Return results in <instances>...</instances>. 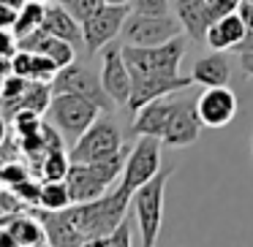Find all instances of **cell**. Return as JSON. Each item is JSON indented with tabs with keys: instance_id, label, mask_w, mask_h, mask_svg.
<instances>
[{
	"instance_id": "cell-30",
	"label": "cell",
	"mask_w": 253,
	"mask_h": 247,
	"mask_svg": "<svg viewBox=\"0 0 253 247\" xmlns=\"http://www.w3.org/2000/svg\"><path fill=\"white\" fill-rule=\"evenodd\" d=\"M19 52V38L11 28H0V57L11 60L14 55Z\"/></svg>"
},
{
	"instance_id": "cell-13",
	"label": "cell",
	"mask_w": 253,
	"mask_h": 247,
	"mask_svg": "<svg viewBox=\"0 0 253 247\" xmlns=\"http://www.w3.org/2000/svg\"><path fill=\"white\" fill-rule=\"evenodd\" d=\"M193 84L191 76H144V79H133V93L128 101V109L136 114L142 106H147L155 98H166L171 93L188 90Z\"/></svg>"
},
{
	"instance_id": "cell-41",
	"label": "cell",
	"mask_w": 253,
	"mask_h": 247,
	"mask_svg": "<svg viewBox=\"0 0 253 247\" xmlns=\"http://www.w3.org/2000/svg\"><path fill=\"white\" fill-rule=\"evenodd\" d=\"M251 149H253V133H251Z\"/></svg>"
},
{
	"instance_id": "cell-18",
	"label": "cell",
	"mask_w": 253,
	"mask_h": 247,
	"mask_svg": "<svg viewBox=\"0 0 253 247\" xmlns=\"http://www.w3.org/2000/svg\"><path fill=\"white\" fill-rule=\"evenodd\" d=\"M171 109H174V101H164V98H155L150 101L147 106L136 111V120H133L131 131L136 136H155V139H164L166 131V122L171 117Z\"/></svg>"
},
{
	"instance_id": "cell-21",
	"label": "cell",
	"mask_w": 253,
	"mask_h": 247,
	"mask_svg": "<svg viewBox=\"0 0 253 247\" xmlns=\"http://www.w3.org/2000/svg\"><path fill=\"white\" fill-rule=\"evenodd\" d=\"M229 76H231V66L220 52L199 57L191 68L193 84H202V87H223V84H229Z\"/></svg>"
},
{
	"instance_id": "cell-35",
	"label": "cell",
	"mask_w": 253,
	"mask_h": 247,
	"mask_svg": "<svg viewBox=\"0 0 253 247\" xmlns=\"http://www.w3.org/2000/svg\"><path fill=\"white\" fill-rule=\"evenodd\" d=\"M231 52H234V55H248V52H253V30H248L240 38V44L231 46Z\"/></svg>"
},
{
	"instance_id": "cell-22",
	"label": "cell",
	"mask_w": 253,
	"mask_h": 247,
	"mask_svg": "<svg viewBox=\"0 0 253 247\" xmlns=\"http://www.w3.org/2000/svg\"><path fill=\"white\" fill-rule=\"evenodd\" d=\"M8 234H11L14 245L19 247H33V245H49V239H46V228L44 223H41L39 217H30V214L19 212L17 217H11L6 223Z\"/></svg>"
},
{
	"instance_id": "cell-32",
	"label": "cell",
	"mask_w": 253,
	"mask_h": 247,
	"mask_svg": "<svg viewBox=\"0 0 253 247\" xmlns=\"http://www.w3.org/2000/svg\"><path fill=\"white\" fill-rule=\"evenodd\" d=\"M207 3L212 6V11L218 14V17H223V14H231V11H237L242 0H207Z\"/></svg>"
},
{
	"instance_id": "cell-7",
	"label": "cell",
	"mask_w": 253,
	"mask_h": 247,
	"mask_svg": "<svg viewBox=\"0 0 253 247\" xmlns=\"http://www.w3.org/2000/svg\"><path fill=\"white\" fill-rule=\"evenodd\" d=\"M158 171H161V139L139 136V141L128 152L126 169H123V176H120V187L133 196V190L142 187L147 179H153Z\"/></svg>"
},
{
	"instance_id": "cell-28",
	"label": "cell",
	"mask_w": 253,
	"mask_h": 247,
	"mask_svg": "<svg viewBox=\"0 0 253 247\" xmlns=\"http://www.w3.org/2000/svg\"><path fill=\"white\" fill-rule=\"evenodd\" d=\"M28 204L17 196L14 190H0V225H6L11 217H17L19 212H25Z\"/></svg>"
},
{
	"instance_id": "cell-24",
	"label": "cell",
	"mask_w": 253,
	"mask_h": 247,
	"mask_svg": "<svg viewBox=\"0 0 253 247\" xmlns=\"http://www.w3.org/2000/svg\"><path fill=\"white\" fill-rule=\"evenodd\" d=\"M71 190L66 179H44L41 182V209H66L71 207Z\"/></svg>"
},
{
	"instance_id": "cell-23",
	"label": "cell",
	"mask_w": 253,
	"mask_h": 247,
	"mask_svg": "<svg viewBox=\"0 0 253 247\" xmlns=\"http://www.w3.org/2000/svg\"><path fill=\"white\" fill-rule=\"evenodd\" d=\"M44 14H46V6L41 3V0H28L22 6V11H19L17 22H14V33H17V38H25V35H30L33 30H39L41 25H44Z\"/></svg>"
},
{
	"instance_id": "cell-25",
	"label": "cell",
	"mask_w": 253,
	"mask_h": 247,
	"mask_svg": "<svg viewBox=\"0 0 253 247\" xmlns=\"http://www.w3.org/2000/svg\"><path fill=\"white\" fill-rule=\"evenodd\" d=\"M68 169H71V155H66L63 149H52L41 158L39 174L41 179H66Z\"/></svg>"
},
{
	"instance_id": "cell-40",
	"label": "cell",
	"mask_w": 253,
	"mask_h": 247,
	"mask_svg": "<svg viewBox=\"0 0 253 247\" xmlns=\"http://www.w3.org/2000/svg\"><path fill=\"white\" fill-rule=\"evenodd\" d=\"M55 3H60V6H66V8H71L74 3H77V0H55Z\"/></svg>"
},
{
	"instance_id": "cell-14",
	"label": "cell",
	"mask_w": 253,
	"mask_h": 247,
	"mask_svg": "<svg viewBox=\"0 0 253 247\" xmlns=\"http://www.w3.org/2000/svg\"><path fill=\"white\" fill-rule=\"evenodd\" d=\"M66 185L71 190V201L82 204V201H93V198L104 196L109 190V185L104 182V176L95 171L93 163H71L66 176Z\"/></svg>"
},
{
	"instance_id": "cell-19",
	"label": "cell",
	"mask_w": 253,
	"mask_h": 247,
	"mask_svg": "<svg viewBox=\"0 0 253 247\" xmlns=\"http://www.w3.org/2000/svg\"><path fill=\"white\" fill-rule=\"evenodd\" d=\"M245 33H248V28H245V22H242V17H240L237 11H231V14L218 17L212 25H210L204 41H207L210 49L231 52V46L240 44V38H242Z\"/></svg>"
},
{
	"instance_id": "cell-34",
	"label": "cell",
	"mask_w": 253,
	"mask_h": 247,
	"mask_svg": "<svg viewBox=\"0 0 253 247\" xmlns=\"http://www.w3.org/2000/svg\"><path fill=\"white\" fill-rule=\"evenodd\" d=\"M237 14L242 17L245 28H248V30H253V0H242L240 8H237Z\"/></svg>"
},
{
	"instance_id": "cell-9",
	"label": "cell",
	"mask_w": 253,
	"mask_h": 247,
	"mask_svg": "<svg viewBox=\"0 0 253 247\" xmlns=\"http://www.w3.org/2000/svg\"><path fill=\"white\" fill-rule=\"evenodd\" d=\"M52 90L55 93H77L90 98L93 104H98L104 111L115 109V101L109 98V93L104 90V82H101V73L95 76L87 66H79V63H68L52 79Z\"/></svg>"
},
{
	"instance_id": "cell-2",
	"label": "cell",
	"mask_w": 253,
	"mask_h": 247,
	"mask_svg": "<svg viewBox=\"0 0 253 247\" xmlns=\"http://www.w3.org/2000/svg\"><path fill=\"white\" fill-rule=\"evenodd\" d=\"M123 57L128 63V71L133 79L144 76H180V63L185 57V41L177 38L166 41L161 46H136L123 44Z\"/></svg>"
},
{
	"instance_id": "cell-29",
	"label": "cell",
	"mask_w": 253,
	"mask_h": 247,
	"mask_svg": "<svg viewBox=\"0 0 253 247\" xmlns=\"http://www.w3.org/2000/svg\"><path fill=\"white\" fill-rule=\"evenodd\" d=\"M30 179V171L25 169V163H19V160H8V163L0 166V182L8 187L19 185V182Z\"/></svg>"
},
{
	"instance_id": "cell-11",
	"label": "cell",
	"mask_w": 253,
	"mask_h": 247,
	"mask_svg": "<svg viewBox=\"0 0 253 247\" xmlns=\"http://www.w3.org/2000/svg\"><path fill=\"white\" fill-rule=\"evenodd\" d=\"M204 122L199 117L196 109V98H180L174 101V109H171V117L166 122V131L161 141L171 149H180V147H191L193 141L199 139Z\"/></svg>"
},
{
	"instance_id": "cell-42",
	"label": "cell",
	"mask_w": 253,
	"mask_h": 247,
	"mask_svg": "<svg viewBox=\"0 0 253 247\" xmlns=\"http://www.w3.org/2000/svg\"><path fill=\"white\" fill-rule=\"evenodd\" d=\"M41 3H46V0H41Z\"/></svg>"
},
{
	"instance_id": "cell-3",
	"label": "cell",
	"mask_w": 253,
	"mask_h": 247,
	"mask_svg": "<svg viewBox=\"0 0 253 247\" xmlns=\"http://www.w3.org/2000/svg\"><path fill=\"white\" fill-rule=\"evenodd\" d=\"M174 166L161 169L153 179H147L142 187H136L131 196V209L136 214L139 234H142V245L153 247L158 242L161 223H164V198H166V182H169Z\"/></svg>"
},
{
	"instance_id": "cell-15",
	"label": "cell",
	"mask_w": 253,
	"mask_h": 247,
	"mask_svg": "<svg viewBox=\"0 0 253 247\" xmlns=\"http://www.w3.org/2000/svg\"><path fill=\"white\" fill-rule=\"evenodd\" d=\"M177 19H180L182 30L188 33L191 41H204L207 35V28L218 19V14L212 11L207 0H177Z\"/></svg>"
},
{
	"instance_id": "cell-12",
	"label": "cell",
	"mask_w": 253,
	"mask_h": 247,
	"mask_svg": "<svg viewBox=\"0 0 253 247\" xmlns=\"http://www.w3.org/2000/svg\"><path fill=\"white\" fill-rule=\"evenodd\" d=\"M196 109L204 128H226L237 117V95L229 87H204V93L196 98Z\"/></svg>"
},
{
	"instance_id": "cell-5",
	"label": "cell",
	"mask_w": 253,
	"mask_h": 247,
	"mask_svg": "<svg viewBox=\"0 0 253 247\" xmlns=\"http://www.w3.org/2000/svg\"><path fill=\"white\" fill-rule=\"evenodd\" d=\"M126 147L123 144V133L117 128V122L109 117V111H104V117L93 122L77 141L71 144V163H90V160H101L106 155H115Z\"/></svg>"
},
{
	"instance_id": "cell-36",
	"label": "cell",
	"mask_w": 253,
	"mask_h": 247,
	"mask_svg": "<svg viewBox=\"0 0 253 247\" xmlns=\"http://www.w3.org/2000/svg\"><path fill=\"white\" fill-rule=\"evenodd\" d=\"M240 68L245 71V76L253 79V52H248V55H240Z\"/></svg>"
},
{
	"instance_id": "cell-38",
	"label": "cell",
	"mask_w": 253,
	"mask_h": 247,
	"mask_svg": "<svg viewBox=\"0 0 253 247\" xmlns=\"http://www.w3.org/2000/svg\"><path fill=\"white\" fill-rule=\"evenodd\" d=\"M6 136H8V133H6V117L0 114V144L6 141Z\"/></svg>"
},
{
	"instance_id": "cell-10",
	"label": "cell",
	"mask_w": 253,
	"mask_h": 247,
	"mask_svg": "<svg viewBox=\"0 0 253 247\" xmlns=\"http://www.w3.org/2000/svg\"><path fill=\"white\" fill-rule=\"evenodd\" d=\"M101 52H104V57H101V82H104V90L115 101V106H128L131 93H133V76L128 71L126 57H123V46L106 44Z\"/></svg>"
},
{
	"instance_id": "cell-27",
	"label": "cell",
	"mask_w": 253,
	"mask_h": 247,
	"mask_svg": "<svg viewBox=\"0 0 253 247\" xmlns=\"http://www.w3.org/2000/svg\"><path fill=\"white\" fill-rule=\"evenodd\" d=\"M60 71V66H57L52 57L41 55V52H33V68H30V79H36V82H49L55 79V73Z\"/></svg>"
},
{
	"instance_id": "cell-16",
	"label": "cell",
	"mask_w": 253,
	"mask_h": 247,
	"mask_svg": "<svg viewBox=\"0 0 253 247\" xmlns=\"http://www.w3.org/2000/svg\"><path fill=\"white\" fill-rule=\"evenodd\" d=\"M39 220L46 228L49 245H87L84 236L79 234V228H77V223H74L68 207L66 209H41L39 207Z\"/></svg>"
},
{
	"instance_id": "cell-1",
	"label": "cell",
	"mask_w": 253,
	"mask_h": 247,
	"mask_svg": "<svg viewBox=\"0 0 253 247\" xmlns=\"http://www.w3.org/2000/svg\"><path fill=\"white\" fill-rule=\"evenodd\" d=\"M128 207H131V193H126L117 185L115 190H106L104 196L93 198V201L71 204L68 212H71L79 234L84 236V242L93 245L101 236H106L109 231L117 228V223L126 217Z\"/></svg>"
},
{
	"instance_id": "cell-17",
	"label": "cell",
	"mask_w": 253,
	"mask_h": 247,
	"mask_svg": "<svg viewBox=\"0 0 253 247\" xmlns=\"http://www.w3.org/2000/svg\"><path fill=\"white\" fill-rule=\"evenodd\" d=\"M19 49L41 52V55L52 57V60L63 68V66H68V63H74V52H77V46H74L71 41H63V38H57V35L46 33L44 25H41V28L33 30L30 35L19 38Z\"/></svg>"
},
{
	"instance_id": "cell-31",
	"label": "cell",
	"mask_w": 253,
	"mask_h": 247,
	"mask_svg": "<svg viewBox=\"0 0 253 247\" xmlns=\"http://www.w3.org/2000/svg\"><path fill=\"white\" fill-rule=\"evenodd\" d=\"M131 8L139 14H169V0H133Z\"/></svg>"
},
{
	"instance_id": "cell-6",
	"label": "cell",
	"mask_w": 253,
	"mask_h": 247,
	"mask_svg": "<svg viewBox=\"0 0 253 247\" xmlns=\"http://www.w3.org/2000/svg\"><path fill=\"white\" fill-rule=\"evenodd\" d=\"M182 30L180 19L169 17V14H139L131 11L123 25V38L126 44H136V46H161L166 41L177 38Z\"/></svg>"
},
{
	"instance_id": "cell-26",
	"label": "cell",
	"mask_w": 253,
	"mask_h": 247,
	"mask_svg": "<svg viewBox=\"0 0 253 247\" xmlns=\"http://www.w3.org/2000/svg\"><path fill=\"white\" fill-rule=\"evenodd\" d=\"M95 247H128L131 245V220H128V214L117 223L115 231H109L106 236H101L98 242H93Z\"/></svg>"
},
{
	"instance_id": "cell-33",
	"label": "cell",
	"mask_w": 253,
	"mask_h": 247,
	"mask_svg": "<svg viewBox=\"0 0 253 247\" xmlns=\"http://www.w3.org/2000/svg\"><path fill=\"white\" fill-rule=\"evenodd\" d=\"M17 17H19V11H17V8L3 6V3H0V28H14Z\"/></svg>"
},
{
	"instance_id": "cell-39",
	"label": "cell",
	"mask_w": 253,
	"mask_h": 247,
	"mask_svg": "<svg viewBox=\"0 0 253 247\" xmlns=\"http://www.w3.org/2000/svg\"><path fill=\"white\" fill-rule=\"evenodd\" d=\"M104 3H112V6H128V0H104Z\"/></svg>"
},
{
	"instance_id": "cell-4",
	"label": "cell",
	"mask_w": 253,
	"mask_h": 247,
	"mask_svg": "<svg viewBox=\"0 0 253 247\" xmlns=\"http://www.w3.org/2000/svg\"><path fill=\"white\" fill-rule=\"evenodd\" d=\"M101 111L104 109H101L98 104H93L90 98H84V95L55 93L49 109H46V117H49V122L63 133V139L74 144L101 117Z\"/></svg>"
},
{
	"instance_id": "cell-20",
	"label": "cell",
	"mask_w": 253,
	"mask_h": 247,
	"mask_svg": "<svg viewBox=\"0 0 253 247\" xmlns=\"http://www.w3.org/2000/svg\"><path fill=\"white\" fill-rule=\"evenodd\" d=\"M44 30L63 41H71L74 46H82L84 44V35H82V22L68 11L66 6L55 3V6H46L44 14Z\"/></svg>"
},
{
	"instance_id": "cell-37",
	"label": "cell",
	"mask_w": 253,
	"mask_h": 247,
	"mask_svg": "<svg viewBox=\"0 0 253 247\" xmlns=\"http://www.w3.org/2000/svg\"><path fill=\"white\" fill-rule=\"evenodd\" d=\"M3 6H11V8H17V11H22V6L28 3V0H0Z\"/></svg>"
},
{
	"instance_id": "cell-8",
	"label": "cell",
	"mask_w": 253,
	"mask_h": 247,
	"mask_svg": "<svg viewBox=\"0 0 253 247\" xmlns=\"http://www.w3.org/2000/svg\"><path fill=\"white\" fill-rule=\"evenodd\" d=\"M131 11H133L131 6H112V3H104L101 8H95V11L82 22L84 49H87L90 55H95V52H101L106 44H112V41L123 33V25H126V19Z\"/></svg>"
}]
</instances>
